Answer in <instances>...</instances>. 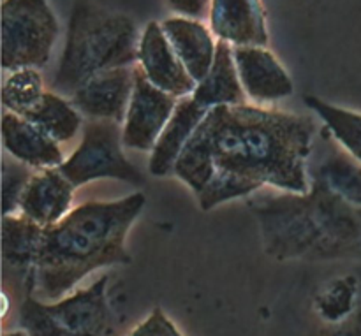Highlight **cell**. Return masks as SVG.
<instances>
[{
  "label": "cell",
  "instance_id": "83f0119b",
  "mask_svg": "<svg viewBox=\"0 0 361 336\" xmlns=\"http://www.w3.org/2000/svg\"><path fill=\"white\" fill-rule=\"evenodd\" d=\"M4 336H28V333L25 330H20V331H11V333H4Z\"/></svg>",
  "mask_w": 361,
  "mask_h": 336
},
{
  "label": "cell",
  "instance_id": "9a60e30c",
  "mask_svg": "<svg viewBox=\"0 0 361 336\" xmlns=\"http://www.w3.org/2000/svg\"><path fill=\"white\" fill-rule=\"evenodd\" d=\"M2 143L14 161L37 171L60 168L66 161L60 143L42 132L30 120L9 111L2 115Z\"/></svg>",
  "mask_w": 361,
  "mask_h": 336
},
{
  "label": "cell",
  "instance_id": "7a4b0ae2",
  "mask_svg": "<svg viewBox=\"0 0 361 336\" xmlns=\"http://www.w3.org/2000/svg\"><path fill=\"white\" fill-rule=\"evenodd\" d=\"M145 203L143 192L90 201L46 228L28 292L42 301H59L99 268L129 264L126 239Z\"/></svg>",
  "mask_w": 361,
  "mask_h": 336
},
{
  "label": "cell",
  "instance_id": "30bf717a",
  "mask_svg": "<svg viewBox=\"0 0 361 336\" xmlns=\"http://www.w3.org/2000/svg\"><path fill=\"white\" fill-rule=\"evenodd\" d=\"M136 66L102 70L74 90L71 102L88 120L123 123L134 90Z\"/></svg>",
  "mask_w": 361,
  "mask_h": 336
},
{
  "label": "cell",
  "instance_id": "484cf974",
  "mask_svg": "<svg viewBox=\"0 0 361 336\" xmlns=\"http://www.w3.org/2000/svg\"><path fill=\"white\" fill-rule=\"evenodd\" d=\"M166 4L180 16L201 20L210 11L212 0H166Z\"/></svg>",
  "mask_w": 361,
  "mask_h": 336
},
{
  "label": "cell",
  "instance_id": "4316f807",
  "mask_svg": "<svg viewBox=\"0 0 361 336\" xmlns=\"http://www.w3.org/2000/svg\"><path fill=\"white\" fill-rule=\"evenodd\" d=\"M0 298H2V312H0V317H2V319H6L7 313H9V298H7V292L4 291Z\"/></svg>",
  "mask_w": 361,
  "mask_h": 336
},
{
  "label": "cell",
  "instance_id": "8992f818",
  "mask_svg": "<svg viewBox=\"0 0 361 336\" xmlns=\"http://www.w3.org/2000/svg\"><path fill=\"white\" fill-rule=\"evenodd\" d=\"M59 35V21L48 0H4L2 4V69L34 67L49 62Z\"/></svg>",
  "mask_w": 361,
  "mask_h": 336
},
{
  "label": "cell",
  "instance_id": "7c38bea8",
  "mask_svg": "<svg viewBox=\"0 0 361 336\" xmlns=\"http://www.w3.org/2000/svg\"><path fill=\"white\" fill-rule=\"evenodd\" d=\"M210 28L217 41L236 46H267V16L261 0H212Z\"/></svg>",
  "mask_w": 361,
  "mask_h": 336
},
{
  "label": "cell",
  "instance_id": "6da1fadb",
  "mask_svg": "<svg viewBox=\"0 0 361 336\" xmlns=\"http://www.w3.org/2000/svg\"><path fill=\"white\" fill-rule=\"evenodd\" d=\"M317 127L305 115L252 104L212 108L183 148L173 175L203 211L257 190L305 194Z\"/></svg>",
  "mask_w": 361,
  "mask_h": 336
},
{
  "label": "cell",
  "instance_id": "ac0fdd59",
  "mask_svg": "<svg viewBox=\"0 0 361 336\" xmlns=\"http://www.w3.org/2000/svg\"><path fill=\"white\" fill-rule=\"evenodd\" d=\"M192 97L207 109L217 108V106L245 104L247 95L240 81L231 44L219 41L214 66L208 70L207 76L196 85Z\"/></svg>",
  "mask_w": 361,
  "mask_h": 336
},
{
  "label": "cell",
  "instance_id": "7402d4cb",
  "mask_svg": "<svg viewBox=\"0 0 361 336\" xmlns=\"http://www.w3.org/2000/svg\"><path fill=\"white\" fill-rule=\"evenodd\" d=\"M46 94L42 76L34 67L11 70L2 85V106L6 111L27 116Z\"/></svg>",
  "mask_w": 361,
  "mask_h": 336
},
{
  "label": "cell",
  "instance_id": "5b68a950",
  "mask_svg": "<svg viewBox=\"0 0 361 336\" xmlns=\"http://www.w3.org/2000/svg\"><path fill=\"white\" fill-rule=\"evenodd\" d=\"M109 275L59 301H42L28 292L20 310L21 330L28 336H108L111 310L106 289Z\"/></svg>",
  "mask_w": 361,
  "mask_h": 336
},
{
  "label": "cell",
  "instance_id": "44dd1931",
  "mask_svg": "<svg viewBox=\"0 0 361 336\" xmlns=\"http://www.w3.org/2000/svg\"><path fill=\"white\" fill-rule=\"evenodd\" d=\"M307 108L312 109L324 123V129L338 144L361 162V113L330 104L316 95H305Z\"/></svg>",
  "mask_w": 361,
  "mask_h": 336
},
{
  "label": "cell",
  "instance_id": "5bb4252c",
  "mask_svg": "<svg viewBox=\"0 0 361 336\" xmlns=\"http://www.w3.org/2000/svg\"><path fill=\"white\" fill-rule=\"evenodd\" d=\"M326 132V141L314 144L309 164L310 180L323 182L331 192L361 208V162Z\"/></svg>",
  "mask_w": 361,
  "mask_h": 336
},
{
  "label": "cell",
  "instance_id": "4fadbf2b",
  "mask_svg": "<svg viewBox=\"0 0 361 336\" xmlns=\"http://www.w3.org/2000/svg\"><path fill=\"white\" fill-rule=\"evenodd\" d=\"M74 189L60 168H48L34 173L20 201V213L41 228L59 224L73 210Z\"/></svg>",
  "mask_w": 361,
  "mask_h": 336
},
{
  "label": "cell",
  "instance_id": "3957f363",
  "mask_svg": "<svg viewBox=\"0 0 361 336\" xmlns=\"http://www.w3.org/2000/svg\"><path fill=\"white\" fill-rule=\"evenodd\" d=\"M247 206L259 224L268 256L288 259H342L361 256V208L310 180L305 194L261 192Z\"/></svg>",
  "mask_w": 361,
  "mask_h": 336
},
{
  "label": "cell",
  "instance_id": "ffe728a7",
  "mask_svg": "<svg viewBox=\"0 0 361 336\" xmlns=\"http://www.w3.org/2000/svg\"><path fill=\"white\" fill-rule=\"evenodd\" d=\"M81 116L83 115L63 95L56 92H46L41 102L23 118L30 120L56 143H67L83 127Z\"/></svg>",
  "mask_w": 361,
  "mask_h": 336
},
{
  "label": "cell",
  "instance_id": "e0dca14e",
  "mask_svg": "<svg viewBox=\"0 0 361 336\" xmlns=\"http://www.w3.org/2000/svg\"><path fill=\"white\" fill-rule=\"evenodd\" d=\"M208 111L210 109L201 106L192 95L178 99V104H176L168 125L164 127L157 143L152 148L150 161H148V169L152 175L168 176L169 173L175 171V166L183 148L187 147Z\"/></svg>",
  "mask_w": 361,
  "mask_h": 336
},
{
  "label": "cell",
  "instance_id": "d6986e66",
  "mask_svg": "<svg viewBox=\"0 0 361 336\" xmlns=\"http://www.w3.org/2000/svg\"><path fill=\"white\" fill-rule=\"evenodd\" d=\"M42 235L44 228L25 215H2V259L6 270L28 277L30 282Z\"/></svg>",
  "mask_w": 361,
  "mask_h": 336
},
{
  "label": "cell",
  "instance_id": "cb8c5ba5",
  "mask_svg": "<svg viewBox=\"0 0 361 336\" xmlns=\"http://www.w3.org/2000/svg\"><path fill=\"white\" fill-rule=\"evenodd\" d=\"M30 168L21 162H9L4 158L2 162V215L20 213V201L30 182Z\"/></svg>",
  "mask_w": 361,
  "mask_h": 336
},
{
  "label": "cell",
  "instance_id": "277c9868",
  "mask_svg": "<svg viewBox=\"0 0 361 336\" xmlns=\"http://www.w3.org/2000/svg\"><path fill=\"white\" fill-rule=\"evenodd\" d=\"M140 37L136 23L127 14L78 2L53 80L56 94L71 97L94 74L137 63Z\"/></svg>",
  "mask_w": 361,
  "mask_h": 336
},
{
  "label": "cell",
  "instance_id": "9c48e42d",
  "mask_svg": "<svg viewBox=\"0 0 361 336\" xmlns=\"http://www.w3.org/2000/svg\"><path fill=\"white\" fill-rule=\"evenodd\" d=\"M137 67L152 85L176 99L192 95L196 81L190 77L182 60L166 37L164 28L157 21L145 27L137 46Z\"/></svg>",
  "mask_w": 361,
  "mask_h": 336
},
{
  "label": "cell",
  "instance_id": "52a82bcc",
  "mask_svg": "<svg viewBox=\"0 0 361 336\" xmlns=\"http://www.w3.org/2000/svg\"><path fill=\"white\" fill-rule=\"evenodd\" d=\"M60 171L74 187L102 178L120 180L130 185H141L145 182L140 169L123 154L122 123L111 120H88L83 127L80 147L63 161Z\"/></svg>",
  "mask_w": 361,
  "mask_h": 336
},
{
  "label": "cell",
  "instance_id": "d4e9b609",
  "mask_svg": "<svg viewBox=\"0 0 361 336\" xmlns=\"http://www.w3.org/2000/svg\"><path fill=\"white\" fill-rule=\"evenodd\" d=\"M127 336H183L171 319L155 306L143 323L137 324Z\"/></svg>",
  "mask_w": 361,
  "mask_h": 336
},
{
  "label": "cell",
  "instance_id": "8fae6325",
  "mask_svg": "<svg viewBox=\"0 0 361 336\" xmlns=\"http://www.w3.org/2000/svg\"><path fill=\"white\" fill-rule=\"evenodd\" d=\"M243 92L254 102H275L295 92L291 76L267 46L233 48Z\"/></svg>",
  "mask_w": 361,
  "mask_h": 336
},
{
  "label": "cell",
  "instance_id": "603a6c76",
  "mask_svg": "<svg viewBox=\"0 0 361 336\" xmlns=\"http://www.w3.org/2000/svg\"><path fill=\"white\" fill-rule=\"evenodd\" d=\"M356 278H337L324 287L323 294L317 298L316 309L321 319L330 324L342 323L351 316L356 301Z\"/></svg>",
  "mask_w": 361,
  "mask_h": 336
},
{
  "label": "cell",
  "instance_id": "2e32d148",
  "mask_svg": "<svg viewBox=\"0 0 361 336\" xmlns=\"http://www.w3.org/2000/svg\"><path fill=\"white\" fill-rule=\"evenodd\" d=\"M161 25L187 73L200 83L212 69L217 55L219 41L212 28L201 20L187 16L168 18Z\"/></svg>",
  "mask_w": 361,
  "mask_h": 336
},
{
  "label": "cell",
  "instance_id": "ba28073f",
  "mask_svg": "<svg viewBox=\"0 0 361 336\" xmlns=\"http://www.w3.org/2000/svg\"><path fill=\"white\" fill-rule=\"evenodd\" d=\"M176 104L178 99L152 85L136 66L133 97L122 123L123 147L137 151H152Z\"/></svg>",
  "mask_w": 361,
  "mask_h": 336
}]
</instances>
